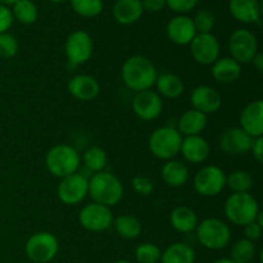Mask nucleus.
<instances>
[{"label": "nucleus", "instance_id": "f257e3e1", "mask_svg": "<svg viewBox=\"0 0 263 263\" xmlns=\"http://www.w3.org/2000/svg\"><path fill=\"white\" fill-rule=\"evenodd\" d=\"M122 81L133 91L151 90L158 77L153 62L144 55H131L122 64Z\"/></svg>", "mask_w": 263, "mask_h": 263}, {"label": "nucleus", "instance_id": "f03ea898", "mask_svg": "<svg viewBox=\"0 0 263 263\" xmlns=\"http://www.w3.org/2000/svg\"><path fill=\"white\" fill-rule=\"evenodd\" d=\"M123 184L115 174L108 171L95 172L89 180V195L95 203L113 207L122 200Z\"/></svg>", "mask_w": 263, "mask_h": 263}, {"label": "nucleus", "instance_id": "7ed1b4c3", "mask_svg": "<svg viewBox=\"0 0 263 263\" xmlns=\"http://www.w3.org/2000/svg\"><path fill=\"white\" fill-rule=\"evenodd\" d=\"M225 216L236 226H246L256 221L259 215V205L251 193H233L226 199Z\"/></svg>", "mask_w": 263, "mask_h": 263}, {"label": "nucleus", "instance_id": "20e7f679", "mask_svg": "<svg viewBox=\"0 0 263 263\" xmlns=\"http://www.w3.org/2000/svg\"><path fill=\"white\" fill-rule=\"evenodd\" d=\"M45 164L53 176L63 179L76 174L80 167V154L68 144H58L49 149L45 157Z\"/></svg>", "mask_w": 263, "mask_h": 263}, {"label": "nucleus", "instance_id": "39448f33", "mask_svg": "<svg viewBox=\"0 0 263 263\" xmlns=\"http://www.w3.org/2000/svg\"><path fill=\"white\" fill-rule=\"evenodd\" d=\"M182 143V135L177 128L163 126L158 127L151 134L148 146L151 153L158 159L170 161L180 153Z\"/></svg>", "mask_w": 263, "mask_h": 263}, {"label": "nucleus", "instance_id": "423d86ee", "mask_svg": "<svg viewBox=\"0 0 263 263\" xmlns=\"http://www.w3.org/2000/svg\"><path fill=\"white\" fill-rule=\"evenodd\" d=\"M195 231L198 241L211 251H221L230 243V228L218 218H205L198 223Z\"/></svg>", "mask_w": 263, "mask_h": 263}, {"label": "nucleus", "instance_id": "0eeeda50", "mask_svg": "<svg viewBox=\"0 0 263 263\" xmlns=\"http://www.w3.org/2000/svg\"><path fill=\"white\" fill-rule=\"evenodd\" d=\"M26 256L35 263H49L55 258L59 251V241L51 233L41 231L30 236L25 247Z\"/></svg>", "mask_w": 263, "mask_h": 263}, {"label": "nucleus", "instance_id": "6e6552de", "mask_svg": "<svg viewBox=\"0 0 263 263\" xmlns=\"http://www.w3.org/2000/svg\"><path fill=\"white\" fill-rule=\"evenodd\" d=\"M229 51L231 58L239 64L251 63L258 53V40L248 28H238L229 39Z\"/></svg>", "mask_w": 263, "mask_h": 263}, {"label": "nucleus", "instance_id": "1a4fd4ad", "mask_svg": "<svg viewBox=\"0 0 263 263\" xmlns=\"http://www.w3.org/2000/svg\"><path fill=\"white\" fill-rule=\"evenodd\" d=\"M194 189L202 197H216L226 186V175L220 167L204 166L195 174Z\"/></svg>", "mask_w": 263, "mask_h": 263}, {"label": "nucleus", "instance_id": "9d476101", "mask_svg": "<svg viewBox=\"0 0 263 263\" xmlns=\"http://www.w3.org/2000/svg\"><path fill=\"white\" fill-rule=\"evenodd\" d=\"M94 51L92 39L86 31L77 30L69 33L64 44V53L67 59L73 66H81L90 61Z\"/></svg>", "mask_w": 263, "mask_h": 263}, {"label": "nucleus", "instance_id": "9b49d317", "mask_svg": "<svg viewBox=\"0 0 263 263\" xmlns=\"http://www.w3.org/2000/svg\"><path fill=\"white\" fill-rule=\"evenodd\" d=\"M82 228L91 233H102L108 230L113 223V213L109 207L91 202L85 205L79 215Z\"/></svg>", "mask_w": 263, "mask_h": 263}, {"label": "nucleus", "instance_id": "f8f14e48", "mask_svg": "<svg viewBox=\"0 0 263 263\" xmlns=\"http://www.w3.org/2000/svg\"><path fill=\"white\" fill-rule=\"evenodd\" d=\"M59 200L67 205H76L89 195V180L82 174H72L61 179L57 189Z\"/></svg>", "mask_w": 263, "mask_h": 263}, {"label": "nucleus", "instance_id": "ddd939ff", "mask_svg": "<svg viewBox=\"0 0 263 263\" xmlns=\"http://www.w3.org/2000/svg\"><path fill=\"white\" fill-rule=\"evenodd\" d=\"M189 46L193 59L202 66H212L220 58V43L212 32L197 33Z\"/></svg>", "mask_w": 263, "mask_h": 263}, {"label": "nucleus", "instance_id": "4468645a", "mask_svg": "<svg viewBox=\"0 0 263 263\" xmlns=\"http://www.w3.org/2000/svg\"><path fill=\"white\" fill-rule=\"evenodd\" d=\"M134 113L143 121H153L161 116L163 110V100L158 92L144 90L136 92L133 99Z\"/></svg>", "mask_w": 263, "mask_h": 263}, {"label": "nucleus", "instance_id": "2eb2a0df", "mask_svg": "<svg viewBox=\"0 0 263 263\" xmlns=\"http://www.w3.org/2000/svg\"><path fill=\"white\" fill-rule=\"evenodd\" d=\"M253 140L251 135L240 127L228 128L220 138V148L230 156H243L251 152Z\"/></svg>", "mask_w": 263, "mask_h": 263}, {"label": "nucleus", "instance_id": "dca6fc26", "mask_svg": "<svg viewBox=\"0 0 263 263\" xmlns=\"http://www.w3.org/2000/svg\"><path fill=\"white\" fill-rule=\"evenodd\" d=\"M193 109L199 110L203 115L208 116L216 113L222 105V98L220 92L208 85H199L195 87L190 95Z\"/></svg>", "mask_w": 263, "mask_h": 263}, {"label": "nucleus", "instance_id": "f3484780", "mask_svg": "<svg viewBox=\"0 0 263 263\" xmlns=\"http://www.w3.org/2000/svg\"><path fill=\"white\" fill-rule=\"evenodd\" d=\"M240 128L252 138H262L263 135V102L254 100L243 108L239 118Z\"/></svg>", "mask_w": 263, "mask_h": 263}, {"label": "nucleus", "instance_id": "a211bd4d", "mask_svg": "<svg viewBox=\"0 0 263 263\" xmlns=\"http://www.w3.org/2000/svg\"><path fill=\"white\" fill-rule=\"evenodd\" d=\"M167 36L176 45H189L197 35L193 18L185 14H179L172 18L166 27Z\"/></svg>", "mask_w": 263, "mask_h": 263}, {"label": "nucleus", "instance_id": "6ab92c4d", "mask_svg": "<svg viewBox=\"0 0 263 263\" xmlns=\"http://www.w3.org/2000/svg\"><path fill=\"white\" fill-rule=\"evenodd\" d=\"M68 91L80 102L94 100L100 92V85L97 79L90 74H76L68 81Z\"/></svg>", "mask_w": 263, "mask_h": 263}, {"label": "nucleus", "instance_id": "aec40b11", "mask_svg": "<svg viewBox=\"0 0 263 263\" xmlns=\"http://www.w3.org/2000/svg\"><path fill=\"white\" fill-rule=\"evenodd\" d=\"M180 153L190 163H203L210 157L211 146L202 135L186 136L182 139Z\"/></svg>", "mask_w": 263, "mask_h": 263}, {"label": "nucleus", "instance_id": "412c9836", "mask_svg": "<svg viewBox=\"0 0 263 263\" xmlns=\"http://www.w3.org/2000/svg\"><path fill=\"white\" fill-rule=\"evenodd\" d=\"M229 12L238 22L261 26L262 10L259 0H230Z\"/></svg>", "mask_w": 263, "mask_h": 263}, {"label": "nucleus", "instance_id": "4be33fe9", "mask_svg": "<svg viewBox=\"0 0 263 263\" xmlns=\"http://www.w3.org/2000/svg\"><path fill=\"white\" fill-rule=\"evenodd\" d=\"M143 13L141 0H117L113 7V17L120 25L123 26L138 22Z\"/></svg>", "mask_w": 263, "mask_h": 263}, {"label": "nucleus", "instance_id": "5701e85b", "mask_svg": "<svg viewBox=\"0 0 263 263\" xmlns=\"http://www.w3.org/2000/svg\"><path fill=\"white\" fill-rule=\"evenodd\" d=\"M212 77L220 84H233L240 77L241 64L234 61L231 57L218 58L212 64Z\"/></svg>", "mask_w": 263, "mask_h": 263}, {"label": "nucleus", "instance_id": "b1692460", "mask_svg": "<svg viewBox=\"0 0 263 263\" xmlns=\"http://www.w3.org/2000/svg\"><path fill=\"white\" fill-rule=\"evenodd\" d=\"M208 117L202 112L195 109H189L184 112L177 122V131L181 135L194 136L200 135L202 131L207 127Z\"/></svg>", "mask_w": 263, "mask_h": 263}, {"label": "nucleus", "instance_id": "393cba45", "mask_svg": "<svg viewBox=\"0 0 263 263\" xmlns=\"http://www.w3.org/2000/svg\"><path fill=\"white\" fill-rule=\"evenodd\" d=\"M170 223L179 233L187 234L197 229L199 221L197 213L192 208L186 205H179L170 215Z\"/></svg>", "mask_w": 263, "mask_h": 263}, {"label": "nucleus", "instance_id": "a878e982", "mask_svg": "<svg viewBox=\"0 0 263 263\" xmlns=\"http://www.w3.org/2000/svg\"><path fill=\"white\" fill-rule=\"evenodd\" d=\"M162 180L171 187L184 186L189 180V170L186 164L180 161L170 159L162 167Z\"/></svg>", "mask_w": 263, "mask_h": 263}, {"label": "nucleus", "instance_id": "bb28decb", "mask_svg": "<svg viewBox=\"0 0 263 263\" xmlns=\"http://www.w3.org/2000/svg\"><path fill=\"white\" fill-rule=\"evenodd\" d=\"M157 92L159 97H164L167 99H176L184 92V81L181 77L174 73H162L157 77L156 84Z\"/></svg>", "mask_w": 263, "mask_h": 263}, {"label": "nucleus", "instance_id": "cd10ccee", "mask_svg": "<svg viewBox=\"0 0 263 263\" xmlns=\"http://www.w3.org/2000/svg\"><path fill=\"white\" fill-rule=\"evenodd\" d=\"M162 263H194L195 252L185 243H174L162 252Z\"/></svg>", "mask_w": 263, "mask_h": 263}, {"label": "nucleus", "instance_id": "c85d7f7f", "mask_svg": "<svg viewBox=\"0 0 263 263\" xmlns=\"http://www.w3.org/2000/svg\"><path fill=\"white\" fill-rule=\"evenodd\" d=\"M113 226L117 231L118 235L123 239H133L139 238L141 234V223L136 217L130 215H121L116 220H113Z\"/></svg>", "mask_w": 263, "mask_h": 263}, {"label": "nucleus", "instance_id": "c756f323", "mask_svg": "<svg viewBox=\"0 0 263 263\" xmlns=\"http://www.w3.org/2000/svg\"><path fill=\"white\" fill-rule=\"evenodd\" d=\"M12 14L14 20L23 25H32L39 17V10L32 0H18L13 4Z\"/></svg>", "mask_w": 263, "mask_h": 263}, {"label": "nucleus", "instance_id": "7c9ffc66", "mask_svg": "<svg viewBox=\"0 0 263 263\" xmlns=\"http://www.w3.org/2000/svg\"><path fill=\"white\" fill-rule=\"evenodd\" d=\"M82 159H84V164L86 166V168L95 174V172L104 171L108 162V156L104 149L100 146H90L89 149L85 151Z\"/></svg>", "mask_w": 263, "mask_h": 263}, {"label": "nucleus", "instance_id": "2f4dec72", "mask_svg": "<svg viewBox=\"0 0 263 263\" xmlns=\"http://www.w3.org/2000/svg\"><path fill=\"white\" fill-rule=\"evenodd\" d=\"M226 186L233 193H249L253 187V177L249 172L238 170L226 176Z\"/></svg>", "mask_w": 263, "mask_h": 263}, {"label": "nucleus", "instance_id": "473e14b6", "mask_svg": "<svg viewBox=\"0 0 263 263\" xmlns=\"http://www.w3.org/2000/svg\"><path fill=\"white\" fill-rule=\"evenodd\" d=\"M256 256V246L254 241L248 239H240L231 248V257L235 263H251Z\"/></svg>", "mask_w": 263, "mask_h": 263}, {"label": "nucleus", "instance_id": "72a5a7b5", "mask_svg": "<svg viewBox=\"0 0 263 263\" xmlns=\"http://www.w3.org/2000/svg\"><path fill=\"white\" fill-rule=\"evenodd\" d=\"M71 7L76 14L84 18H95L103 12V0H71Z\"/></svg>", "mask_w": 263, "mask_h": 263}, {"label": "nucleus", "instance_id": "f704fd0d", "mask_svg": "<svg viewBox=\"0 0 263 263\" xmlns=\"http://www.w3.org/2000/svg\"><path fill=\"white\" fill-rule=\"evenodd\" d=\"M162 252L156 244L143 243L136 248L135 257L139 263H158L161 261Z\"/></svg>", "mask_w": 263, "mask_h": 263}, {"label": "nucleus", "instance_id": "c9c22d12", "mask_svg": "<svg viewBox=\"0 0 263 263\" xmlns=\"http://www.w3.org/2000/svg\"><path fill=\"white\" fill-rule=\"evenodd\" d=\"M193 23L197 30V33H211L215 27V15L211 10L200 9L193 18Z\"/></svg>", "mask_w": 263, "mask_h": 263}, {"label": "nucleus", "instance_id": "e433bc0d", "mask_svg": "<svg viewBox=\"0 0 263 263\" xmlns=\"http://www.w3.org/2000/svg\"><path fill=\"white\" fill-rule=\"evenodd\" d=\"M18 53V41L10 33H0V58L10 59Z\"/></svg>", "mask_w": 263, "mask_h": 263}, {"label": "nucleus", "instance_id": "4c0bfd02", "mask_svg": "<svg viewBox=\"0 0 263 263\" xmlns=\"http://www.w3.org/2000/svg\"><path fill=\"white\" fill-rule=\"evenodd\" d=\"M131 186L140 195L152 194L154 189L153 181L149 177L144 176V175H138V176L134 177L133 181H131Z\"/></svg>", "mask_w": 263, "mask_h": 263}, {"label": "nucleus", "instance_id": "58836bf2", "mask_svg": "<svg viewBox=\"0 0 263 263\" xmlns=\"http://www.w3.org/2000/svg\"><path fill=\"white\" fill-rule=\"evenodd\" d=\"M199 0H166V7L179 14H186L198 5Z\"/></svg>", "mask_w": 263, "mask_h": 263}, {"label": "nucleus", "instance_id": "ea45409f", "mask_svg": "<svg viewBox=\"0 0 263 263\" xmlns=\"http://www.w3.org/2000/svg\"><path fill=\"white\" fill-rule=\"evenodd\" d=\"M13 18L12 10L7 7V5L0 4V33L8 32L13 25Z\"/></svg>", "mask_w": 263, "mask_h": 263}, {"label": "nucleus", "instance_id": "a19ab883", "mask_svg": "<svg viewBox=\"0 0 263 263\" xmlns=\"http://www.w3.org/2000/svg\"><path fill=\"white\" fill-rule=\"evenodd\" d=\"M262 226H259L256 221L248 223V225L244 226V234H246V239L251 241H256L258 239H261L262 236Z\"/></svg>", "mask_w": 263, "mask_h": 263}, {"label": "nucleus", "instance_id": "79ce46f5", "mask_svg": "<svg viewBox=\"0 0 263 263\" xmlns=\"http://www.w3.org/2000/svg\"><path fill=\"white\" fill-rule=\"evenodd\" d=\"M141 5L146 12L157 13L166 7V0H141Z\"/></svg>", "mask_w": 263, "mask_h": 263}, {"label": "nucleus", "instance_id": "37998d69", "mask_svg": "<svg viewBox=\"0 0 263 263\" xmlns=\"http://www.w3.org/2000/svg\"><path fill=\"white\" fill-rule=\"evenodd\" d=\"M252 154L257 162H263V138H256L253 140V145L251 148Z\"/></svg>", "mask_w": 263, "mask_h": 263}, {"label": "nucleus", "instance_id": "c03bdc74", "mask_svg": "<svg viewBox=\"0 0 263 263\" xmlns=\"http://www.w3.org/2000/svg\"><path fill=\"white\" fill-rule=\"evenodd\" d=\"M251 63H253V67L258 72L263 71V54L261 53V51H258V53L254 55V58L252 59Z\"/></svg>", "mask_w": 263, "mask_h": 263}, {"label": "nucleus", "instance_id": "a18cd8bd", "mask_svg": "<svg viewBox=\"0 0 263 263\" xmlns=\"http://www.w3.org/2000/svg\"><path fill=\"white\" fill-rule=\"evenodd\" d=\"M18 0H0V4H3V5H13L14 4V3H17Z\"/></svg>", "mask_w": 263, "mask_h": 263}, {"label": "nucleus", "instance_id": "49530a36", "mask_svg": "<svg viewBox=\"0 0 263 263\" xmlns=\"http://www.w3.org/2000/svg\"><path fill=\"white\" fill-rule=\"evenodd\" d=\"M213 263H235L233 261V259H230V258H220V259H217V261H215Z\"/></svg>", "mask_w": 263, "mask_h": 263}, {"label": "nucleus", "instance_id": "de8ad7c7", "mask_svg": "<svg viewBox=\"0 0 263 263\" xmlns=\"http://www.w3.org/2000/svg\"><path fill=\"white\" fill-rule=\"evenodd\" d=\"M49 2H51V3H63V2H66V0H49Z\"/></svg>", "mask_w": 263, "mask_h": 263}, {"label": "nucleus", "instance_id": "09e8293b", "mask_svg": "<svg viewBox=\"0 0 263 263\" xmlns=\"http://www.w3.org/2000/svg\"><path fill=\"white\" fill-rule=\"evenodd\" d=\"M115 263H131V262L125 261V259H120V261H117V262H115Z\"/></svg>", "mask_w": 263, "mask_h": 263}]
</instances>
